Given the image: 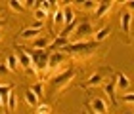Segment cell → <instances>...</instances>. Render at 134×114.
Here are the masks:
<instances>
[{
    "label": "cell",
    "mask_w": 134,
    "mask_h": 114,
    "mask_svg": "<svg viewBox=\"0 0 134 114\" xmlns=\"http://www.w3.org/2000/svg\"><path fill=\"white\" fill-rule=\"evenodd\" d=\"M27 51L31 53V57H33V67L36 70V78L42 80V76L48 72V61H50L52 53L48 50H27Z\"/></svg>",
    "instance_id": "1"
},
{
    "label": "cell",
    "mask_w": 134,
    "mask_h": 114,
    "mask_svg": "<svg viewBox=\"0 0 134 114\" xmlns=\"http://www.w3.org/2000/svg\"><path fill=\"white\" fill-rule=\"evenodd\" d=\"M94 25L86 19L79 21V27L75 29V32L69 36V44H79V42H90V38L94 36Z\"/></svg>",
    "instance_id": "2"
},
{
    "label": "cell",
    "mask_w": 134,
    "mask_h": 114,
    "mask_svg": "<svg viewBox=\"0 0 134 114\" xmlns=\"http://www.w3.org/2000/svg\"><path fill=\"white\" fill-rule=\"evenodd\" d=\"M96 48H98V44L92 40V42H79V44H69L67 48H63V53H67V55H90Z\"/></svg>",
    "instance_id": "3"
},
{
    "label": "cell",
    "mask_w": 134,
    "mask_h": 114,
    "mask_svg": "<svg viewBox=\"0 0 134 114\" xmlns=\"http://www.w3.org/2000/svg\"><path fill=\"white\" fill-rule=\"evenodd\" d=\"M73 78H75V69L67 67L65 70H62L59 74H56L52 78V91H58V89H63L67 84H69Z\"/></svg>",
    "instance_id": "4"
},
{
    "label": "cell",
    "mask_w": 134,
    "mask_h": 114,
    "mask_svg": "<svg viewBox=\"0 0 134 114\" xmlns=\"http://www.w3.org/2000/svg\"><path fill=\"white\" fill-rule=\"evenodd\" d=\"M17 59H19V65L25 69L27 74L36 76V70H35V67H33V57H31V53H29L25 48H17Z\"/></svg>",
    "instance_id": "5"
},
{
    "label": "cell",
    "mask_w": 134,
    "mask_h": 114,
    "mask_svg": "<svg viewBox=\"0 0 134 114\" xmlns=\"http://www.w3.org/2000/svg\"><path fill=\"white\" fill-rule=\"evenodd\" d=\"M52 25H54V34H59V29H65V17H63V10L62 8H56L54 10V15H52Z\"/></svg>",
    "instance_id": "6"
},
{
    "label": "cell",
    "mask_w": 134,
    "mask_h": 114,
    "mask_svg": "<svg viewBox=\"0 0 134 114\" xmlns=\"http://www.w3.org/2000/svg\"><path fill=\"white\" fill-rule=\"evenodd\" d=\"M90 110L96 112V114H107L109 112V105L105 103L103 97H94L90 101Z\"/></svg>",
    "instance_id": "7"
},
{
    "label": "cell",
    "mask_w": 134,
    "mask_h": 114,
    "mask_svg": "<svg viewBox=\"0 0 134 114\" xmlns=\"http://www.w3.org/2000/svg\"><path fill=\"white\" fill-rule=\"evenodd\" d=\"M119 19H121V31H123V34L129 36L130 29H132V14L129 10H123V11H121V15H119Z\"/></svg>",
    "instance_id": "8"
},
{
    "label": "cell",
    "mask_w": 134,
    "mask_h": 114,
    "mask_svg": "<svg viewBox=\"0 0 134 114\" xmlns=\"http://www.w3.org/2000/svg\"><path fill=\"white\" fill-rule=\"evenodd\" d=\"M103 91H105L107 99L111 101V105H117V86H115V78L109 82H103Z\"/></svg>",
    "instance_id": "9"
},
{
    "label": "cell",
    "mask_w": 134,
    "mask_h": 114,
    "mask_svg": "<svg viewBox=\"0 0 134 114\" xmlns=\"http://www.w3.org/2000/svg\"><path fill=\"white\" fill-rule=\"evenodd\" d=\"M65 59H67V53H63V51H54L52 55H50V61H48V72L54 70V69H58Z\"/></svg>",
    "instance_id": "10"
},
{
    "label": "cell",
    "mask_w": 134,
    "mask_h": 114,
    "mask_svg": "<svg viewBox=\"0 0 134 114\" xmlns=\"http://www.w3.org/2000/svg\"><path fill=\"white\" fill-rule=\"evenodd\" d=\"M115 86H117V91H126L130 86V80L125 72H115Z\"/></svg>",
    "instance_id": "11"
},
{
    "label": "cell",
    "mask_w": 134,
    "mask_h": 114,
    "mask_svg": "<svg viewBox=\"0 0 134 114\" xmlns=\"http://www.w3.org/2000/svg\"><path fill=\"white\" fill-rule=\"evenodd\" d=\"M38 34H40L38 29L27 27V29H23V31L19 32V38H21V40H36V38H38Z\"/></svg>",
    "instance_id": "12"
},
{
    "label": "cell",
    "mask_w": 134,
    "mask_h": 114,
    "mask_svg": "<svg viewBox=\"0 0 134 114\" xmlns=\"http://www.w3.org/2000/svg\"><path fill=\"white\" fill-rule=\"evenodd\" d=\"M113 4H115L113 0H107V2H100V4H98V10L94 11L96 17H103V15H107V14H109V10L113 8Z\"/></svg>",
    "instance_id": "13"
},
{
    "label": "cell",
    "mask_w": 134,
    "mask_h": 114,
    "mask_svg": "<svg viewBox=\"0 0 134 114\" xmlns=\"http://www.w3.org/2000/svg\"><path fill=\"white\" fill-rule=\"evenodd\" d=\"M96 86H103V72H94L84 84V88H96Z\"/></svg>",
    "instance_id": "14"
},
{
    "label": "cell",
    "mask_w": 134,
    "mask_h": 114,
    "mask_svg": "<svg viewBox=\"0 0 134 114\" xmlns=\"http://www.w3.org/2000/svg\"><path fill=\"white\" fill-rule=\"evenodd\" d=\"M109 34H111V29L109 27H103V29H100V31H96L94 32V36H92V40L96 42V44H100V42H103Z\"/></svg>",
    "instance_id": "15"
},
{
    "label": "cell",
    "mask_w": 134,
    "mask_h": 114,
    "mask_svg": "<svg viewBox=\"0 0 134 114\" xmlns=\"http://www.w3.org/2000/svg\"><path fill=\"white\" fill-rule=\"evenodd\" d=\"M52 42L48 40L46 36H38L36 40H33V50H48Z\"/></svg>",
    "instance_id": "16"
},
{
    "label": "cell",
    "mask_w": 134,
    "mask_h": 114,
    "mask_svg": "<svg viewBox=\"0 0 134 114\" xmlns=\"http://www.w3.org/2000/svg\"><path fill=\"white\" fill-rule=\"evenodd\" d=\"M25 103H27L29 106H35V109L40 105V99H38V97H36V95L31 91V88H29L27 91H25Z\"/></svg>",
    "instance_id": "17"
},
{
    "label": "cell",
    "mask_w": 134,
    "mask_h": 114,
    "mask_svg": "<svg viewBox=\"0 0 134 114\" xmlns=\"http://www.w3.org/2000/svg\"><path fill=\"white\" fill-rule=\"evenodd\" d=\"M77 4H79V8L84 10V11H96L100 2H96V0H84V2H77Z\"/></svg>",
    "instance_id": "18"
},
{
    "label": "cell",
    "mask_w": 134,
    "mask_h": 114,
    "mask_svg": "<svg viewBox=\"0 0 134 114\" xmlns=\"http://www.w3.org/2000/svg\"><path fill=\"white\" fill-rule=\"evenodd\" d=\"M6 67L10 69V72H14V70H17V67H19V59H17V55H8V59H6Z\"/></svg>",
    "instance_id": "19"
},
{
    "label": "cell",
    "mask_w": 134,
    "mask_h": 114,
    "mask_svg": "<svg viewBox=\"0 0 134 114\" xmlns=\"http://www.w3.org/2000/svg\"><path fill=\"white\" fill-rule=\"evenodd\" d=\"M8 6H10V10H12V11H15V14H23V11L27 10V8H25V4L19 2V0H10Z\"/></svg>",
    "instance_id": "20"
},
{
    "label": "cell",
    "mask_w": 134,
    "mask_h": 114,
    "mask_svg": "<svg viewBox=\"0 0 134 114\" xmlns=\"http://www.w3.org/2000/svg\"><path fill=\"white\" fill-rule=\"evenodd\" d=\"M31 91H33L38 99H42V93H44V84H42V80H38L36 84H33V86H31Z\"/></svg>",
    "instance_id": "21"
},
{
    "label": "cell",
    "mask_w": 134,
    "mask_h": 114,
    "mask_svg": "<svg viewBox=\"0 0 134 114\" xmlns=\"http://www.w3.org/2000/svg\"><path fill=\"white\" fill-rule=\"evenodd\" d=\"M10 93H12V86H10V84H0V97H2L4 105H6V101H8Z\"/></svg>",
    "instance_id": "22"
},
{
    "label": "cell",
    "mask_w": 134,
    "mask_h": 114,
    "mask_svg": "<svg viewBox=\"0 0 134 114\" xmlns=\"http://www.w3.org/2000/svg\"><path fill=\"white\" fill-rule=\"evenodd\" d=\"M63 17H65V27L67 25H71L73 21H75V14H73V8H63Z\"/></svg>",
    "instance_id": "23"
},
{
    "label": "cell",
    "mask_w": 134,
    "mask_h": 114,
    "mask_svg": "<svg viewBox=\"0 0 134 114\" xmlns=\"http://www.w3.org/2000/svg\"><path fill=\"white\" fill-rule=\"evenodd\" d=\"M36 114H52V109H50V105H46V103H40L38 106H36Z\"/></svg>",
    "instance_id": "24"
},
{
    "label": "cell",
    "mask_w": 134,
    "mask_h": 114,
    "mask_svg": "<svg viewBox=\"0 0 134 114\" xmlns=\"http://www.w3.org/2000/svg\"><path fill=\"white\" fill-rule=\"evenodd\" d=\"M46 17H48V11L40 10V8H36V10H35V19H36V21H42V23H44Z\"/></svg>",
    "instance_id": "25"
},
{
    "label": "cell",
    "mask_w": 134,
    "mask_h": 114,
    "mask_svg": "<svg viewBox=\"0 0 134 114\" xmlns=\"http://www.w3.org/2000/svg\"><path fill=\"white\" fill-rule=\"evenodd\" d=\"M121 101H125V103H129V105H134V93H125V95H121Z\"/></svg>",
    "instance_id": "26"
},
{
    "label": "cell",
    "mask_w": 134,
    "mask_h": 114,
    "mask_svg": "<svg viewBox=\"0 0 134 114\" xmlns=\"http://www.w3.org/2000/svg\"><path fill=\"white\" fill-rule=\"evenodd\" d=\"M54 8V2H50V0H44V2H40V10H44V11H50Z\"/></svg>",
    "instance_id": "27"
},
{
    "label": "cell",
    "mask_w": 134,
    "mask_h": 114,
    "mask_svg": "<svg viewBox=\"0 0 134 114\" xmlns=\"http://www.w3.org/2000/svg\"><path fill=\"white\" fill-rule=\"evenodd\" d=\"M125 10H129L132 14V11H134V0H126V2H125Z\"/></svg>",
    "instance_id": "28"
},
{
    "label": "cell",
    "mask_w": 134,
    "mask_h": 114,
    "mask_svg": "<svg viewBox=\"0 0 134 114\" xmlns=\"http://www.w3.org/2000/svg\"><path fill=\"white\" fill-rule=\"evenodd\" d=\"M42 27H44V23H42V21H36V19H35V21L31 23V29H38V31H40Z\"/></svg>",
    "instance_id": "29"
},
{
    "label": "cell",
    "mask_w": 134,
    "mask_h": 114,
    "mask_svg": "<svg viewBox=\"0 0 134 114\" xmlns=\"http://www.w3.org/2000/svg\"><path fill=\"white\" fill-rule=\"evenodd\" d=\"M8 72H10V69L6 67V63H4V65H0V76H6Z\"/></svg>",
    "instance_id": "30"
},
{
    "label": "cell",
    "mask_w": 134,
    "mask_h": 114,
    "mask_svg": "<svg viewBox=\"0 0 134 114\" xmlns=\"http://www.w3.org/2000/svg\"><path fill=\"white\" fill-rule=\"evenodd\" d=\"M0 110H2V112L6 114V105H4V101H2V97H0Z\"/></svg>",
    "instance_id": "31"
},
{
    "label": "cell",
    "mask_w": 134,
    "mask_h": 114,
    "mask_svg": "<svg viewBox=\"0 0 134 114\" xmlns=\"http://www.w3.org/2000/svg\"><path fill=\"white\" fill-rule=\"evenodd\" d=\"M2 27H6V19H0V31H2Z\"/></svg>",
    "instance_id": "32"
},
{
    "label": "cell",
    "mask_w": 134,
    "mask_h": 114,
    "mask_svg": "<svg viewBox=\"0 0 134 114\" xmlns=\"http://www.w3.org/2000/svg\"><path fill=\"white\" fill-rule=\"evenodd\" d=\"M125 114H134V110H126V112H125Z\"/></svg>",
    "instance_id": "33"
},
{
    "label": "cell",
    "mask_w": 134,
    "mask_h": 114,
    "mask_svg": "<svg viewBox=\"0 0 134 114\" xmlns=\"http://www.w3.org/2000/svg\"><path fill=\"white\" fill-rule=\"evenodd\" d=\"M0 40H2V31H0Z\"/></svg>",
    "instance_id": "34"
},
{
    "label": "cell",
    "mask_w": 134,
    "mask_h": 114,
    "mask_svg": "<svg viewBox=\"0 0 134 114\" xmlns=\"http://www.w3.org/2000/svg\"><path fill=\"white\" fill-rule=\"evenodd\" d=\"M90 114H96V112H92V110H90Z\"/></svg>",
    "instance_id": "35"
},
{
    "label": "cell",
    "mask_w": 134,
    "mask_h": 114,
    "mask_svg": "<svg viewBox=\"0 0 134 114\" xmlns=\"http://www.w3.org/2000/svg\"><path fill=\"white\" fill-rule=\"evenodd\" d=\"M0 14H2V8H0Z\"/></svg>",
    "instance_id": "36"
}]
</instances>
